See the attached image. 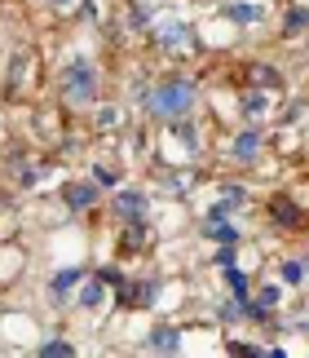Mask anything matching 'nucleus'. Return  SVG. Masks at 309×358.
Masks as SVG:
<instances>
[{
	"mask_svg": "<svg viewBox=\"0 0 309 358\" xmlns=\"http://www.w3.org/2000/svg\"><path fill=\"white\" fill-rule=\"evenodd\" d=\"M194 102H199V89H194L190 76H164V80H154V85L142 93L146 115H150V120H164V124L190 120Z\"/></svg>",
	"mask_w": 309,
	"mask_h": 358,
	"instance_id": "f257e3e1",
	"label": "nucleus"
},
{
	"mask_svg": "<svg viewBox=\"0 0 309 358\" xmlns=\"http://www.w3.org/2000/svg\"><path fill=\"white\" fill-rule=\"evenodd\" d=\"M58 93H62L66 106H93V98H97V71H93V62L89 58H71V62H66L62 76H58Z\"/></svg>",
	"mask_w": 309,
	"mask_h": 358,
	"instance_id": "f03ea898",
	"label": "nucleus"
},
{
	"mask_svg": "<svg viewBox=\"0 0 309 358\" xmlns=\"http://www.w3.org/2000/svg\"><path fill=\"white\" fill-rule=\"evenodd\" d=\"M154 45H159L168 58H186V53L199 49V36H194V27H190V22L173 18V22H164L159 31H154Z\"/></svg>",
	"mask_w": 309,
	"mask_h": 358,
	"instance_id": "7ed1b4c3",
	"label": "nucleus"
},
{
	"mask_svg": "<svg viewBox=\"0 0 309 358\" xmlns=\"http://www.w3.org/2000/svg\"><path fill=\"white\" fill-rule=\"evenodd\" d=\"M146 190H137V186H124V190H115L110 195V213H115V222H146Z\"/></svg>",
	"mask_w": 309,
	"mask_h": 358,
	"instance_id": "20e7f679",
	"label": "nucleus"
},
{
	"mask_svg": "<svg viewBox=\"0 0 309 358\" xmlns=\"http://www.w3.org/2000/svg\"><path fill=\"white\" fill-rule=\"evenodd\" d=\"M97 199H102V186H97V182H84V177H76V182L62 186V203H66L71 213H89V208H97Z\"/></svg>",
	"mask_w": 309,
	"mask_h": 358,
	"instance_id": "39448f33",
	"label": "nucleus"
},
{
	"mask_svg": "<svg viewBox=\"0 0 309 358\" xmlns=\"http://www.w3.org/2000/svg\"><path fill=\"white\" fill-rule=\"evenodd\" d=\"M278 301H283V283L257 287V292H252V301H247V319H252V323H265V319L278 310Z\"/></svg>",
	"mask_w": 309,
	"mask_h": 358,
	"instance_id": "423d86ee",
	"label": "nucleus"
},
{
	"mask_svg": "<svg viewBox=\"0 0 309 358\" xmlns=\"http://www.w3.org/2000/svg\"><path fill=\"white\" fill-rule=\"evenodd\" d=\"M261 150H265L261 129H243V133H234V142H230V155H234V164H243V169L261 159Z\"/></svg>",
	"mask_w": 309,
	"mask_h": 358,
	"instance_id": "0eeeda50",
	"label": "nucleus"
},
{
	"mask_svg": "<svg viewBox=\"0 0 309 358\" xmlns=\"http://www.w3.org/2000/svg\"><path fill=\"white\" fill-rule=\"evenodd\" d=\"M270 222H274V226H283V230H301V226L309 222V213L301 208L296 199L274 195V199H270Z\"/></svg>",
	"mask_w": 309,
	"mask_h": 358,
	"instance_id": "6e6552de",
	"label": "nucleus"
},
{
	"mask_svg": "<svg viewBox=\"0 0 309 358\" xmlns=\"http://www.w3.org/2000/svg\"><path fill=\"white\" fill-rule=\"evenodd\" d=\"M146 350L150 354H181V327H173V323L150 327V332H146Z\"/></svg>",
	"mask_w": 309,
	"mask_h": 358,
	"instance_id": "1a4fd4ad",
	"label": "nucleus"
},
{
	"mask_svg": "<svg viewBox=\"0 0 309 358\" xmlns=\"http://www.w3.org/2000/svg\"><path fill=\"white\" fill-rule=\"evenodd\" d=\"M221 13H226L230 22H238V27H261V22H265V9L252 5V0H226V5H221Z\"/></svg>",
	"mask_w": 309,
	"mask_h": 358,
	"instance_id": "9d476101",
	"label": "nucleus"
},
{
	"mask_svg": "<svg viewBox=\"0 0 309 358\" xmlns=\"http://www.w3.org/2000/svg\"><path fill=\"white\" fill-rule=\"evenodd\" d=\"M80 283H84V270H80V266H76V270H58V274L49 279V296H53V301H66Z\"/></svg>",
	"mask_w": 309,
	"mask_h": 358,
	"instance_id": "9b49d317",
	"label": "nucleus"
},
{
	"mask_svg": "<svg viewBox=\"0 0 309 358\" xmlns=\"http://www.w3.org/2000/svg\"><path fill=\"white\" fill-rule=\"evenodd\" d=\"M102 296H106V283L97 279V274H93V279L84 274V283H80V292H76V306L80 310H97V306H102Z\"/></svg>",
	"mask_w": 309,
	"mask_h": 358,
	"instance_id": "f8f14e48",
	"label": "nucleus"
},
{
	"mask_svg": "<svg viewBox=\"0 0 309 358\" xmlns=\"http://www.w3.org/2000/svg\"><path fill=\"white\" fill-rule=\"evenodd\" d=\"M283 36L296 40V36H309V5H292L283 13Z\"/></svg>",
	"mask_w": 309,
	"mask_h": 358,
	"instance_id": "ddd939ff",
	"label": "nucleus"
},
{
	"mask_svg": "<svg viewBox=\"0 0 309 358\" xmlns=\"http://www.w3.org/2000/svg\"><path fill=\"white\" fill-rule=\"evenodd\" d=\"M150 239V226L146 222H129V226H124V252H146V243Z\"/></svg>",
	"mask_w": 309,
	"mask_h": 358,
	"instance_id": "4468645a",
	"label": "nucleus"
},
{
	"mask_svg": "<svg viewBox=\"0 0 309 358\" xmlns=\"http://www.w3.org/2000/svg\"><path fill=\"white\" fill-rule=\"evenodd\" d=\"M203 235L217 239V243H238V226H230V217H221V222H203Z\"/></svg>",
	"mask_w": 309,
	"mask_h": 358,
	"instance_id": "2eb2a0df",
	"label": "nucleus"
},
{
	"mask_svg": "<svg viewBox=\"0 0 309 358\" xmlns=\"http://www.w3.org/2000/svg\"><path fill=\"white\" fill-rule=\"evenodd\" d=\"M265 106H270V98H265V89H247L243 98H238V111H243L247 120H257V115H265Z\"/></svg>",
	"mask_w": 309,
	"mask_h": 358,
	"instance_id": "dca6fc26",
	"label": "nucleus"
},
{
	"mask_svg": "<svg viewBox=\"0 0 309 358\" xmlns=\"http://www.w3.org/2000/svg\"><path fill=\"white\" fill-rule=\"evenodd\" d=\"M226 287H230V296L252 301V283H247V274L238 270V266H226Z\"/></svg>",
	"mask_w": 309,
	"mask_h": 358,
	"instance_id": "f3484780",
	"label": "nucleus"
},
{
	"mask_svg": "<svg viewBox=\"0 0 309 358\" xmlns=\"http://www.w3.org/2000/svg\"><path fill=\"white\" fill-rule=\"evenodd\" d=\"M305 274H309V257L305 261H283V266H278V279H283L287 287H301Z\"/></svg>",
	"mask_w": 309,
	"mask_h": 358,
	"instance_id": "a211bd4d",
	"label": "nucleus"
},
{
	"mask_svg": "<svg viewBox=\"0 0 309 358\" xmlns=\"http://www.w3.org/2000/svg\"><path fill=\"white\" fill-rule=\"evenodd\" d=\"M278 71H270V62H252V71H247V85H257V89H274L278 85Z\"/></svg>",
	"mask_w": 309,
	"mask_h": 358,
	"instance_id": "6ab92c4d",
	"label": "nucleus"
},
{
	"mask_svg": "<svg viewBox=\"0 0 309 358\" xmlns=\"http://www.w3.org/2000/svg\"><path fill=\"white\" fill-rule=\"evenodd\" d=\"M40 358H76V345L71 341H62V336H53V341H40Z\"/></svg>",
	"mask_w": 309,
	"mask_h": 358,
	"instance_id": "aec40b11",
	"label": "nucleus"
},
{
	"mask_svg": "<svg viewBox=\"0 0 309 358\" xmlns=\"http://www.w3.org/2000/svg\"><path fill=\"white\" fill-rule=\"evenodd\" d=\"M93 182L102 186V190H106V186L115 190V186H120V169H110V164H93Z\"/></svg>",
	"mask_w": 309,
	"mask_h": 358,
	"instance_id": "412c9836",
	"label": "nucleus"
},
{
	"mask_svg": "<svg viewBox=\"0 0 309 358\" xmlns=\"http://www.w3.org/2000/svg\"><path fill=\"white\" fill-rule=\"evenodd\" d=\"M217 314H221L226 323H243V319H247V301H238V296H234V301H226V306H221Z\"/></svg>",
	"mask_w": 309,
	"mask_h": 358,
	"instance_id": "4be33fe9",
	"label": "nucleus"
},
{
	"mask_svg": "<svg viewBox=\"0 0 309 358\" xmlns=\"http://www.w3.org/2000/svg\"><path fill=\"white\" fill-rule=\"evenodd\" d=\"M120 124V111L115 106H106V111H97V129H115Z\"/></svg>",
	"mask_w": 309,
	"mask_h": 358,
	"instance_id": "5701e85b",
	"label": "nucleus"
},
{
	"mask_svg": "<svg viewBox=\"0 0 309 358\" xmlns=\"http://www.w3.org/2000/svg\"><path fill=\"white\" fill-rule=\"evenodd\" d=\"M234 252H238V243H221V252H217V266L226 270V266H234Z\"/></svg>",
	"mask_w": 309,
	"mask_h": 358,
	"instance_id": "b1692460",
	"label": "nucleus"
},
{
	"mask_svg": "<svg viewBox=\"0 0 309 358\" xmlns=\"http://www.w3.org/2000/svg\"><path fill=\"white\" fill-rule=\"evenodd\" d=\"M49 5H71V0H49Z\"/></svg>",
	"mask_w": 309,
	"mask_h": 358,
	"instance_id": "393cba45",
	"label": "nucleus"
},
{
	"mask_svg": "<svg viewBox=\"0 0 309 358\" xmlns=\"http://www.w3.org/2000/svg\"><path fill=\"white\" fill-rule=\"evenodd\" d=\"M133 5H146V0H133Z\"/></svg>",
	"mask_w": 309,
	"mask_h": 358,
	"instance_id": "a878e982",
	"label": "nucleus"
}]
</instances>
